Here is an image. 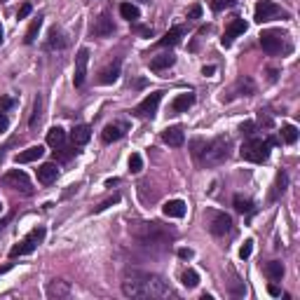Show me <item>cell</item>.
Segmentation results:
<instances>
[{"label":"cell","mask_w":300,"mask_h":300,"mask_svg":"<svg viewBox=\"0 0 300 300\" xmlns=\"http://www.w3.org/2000/svg\"><path fill=\"white\" fill-rule=\"evenodd\" d=\"M251 253H253V239H247V242L242 244V249H239V258L247 260V258H251Z\"/></svg>","instance_id":"ab89813d"},{"label":"cell","mask_w":300,"mask_h":300,"mask_svg":"<svg viewBox=\"0 0 300 300\" xmlns=\"http://www.w3.org/2000/svg\"><path fill=\"white\" fill-rule=\"evenodd\" d=\"M141 169H143V157L139 152H132V155H129V171H132V174H139Z\"/></svg>","instance_id":"d590c367"},{"label":"cell","mask_w":300,"mask_h":300,"mask_svg":"<svg viewBox=\"0 0 300 300\" xmlns=\"http://www.w3.org/2000/svg\"><path fill=\"white\" fill-rule=\"evenodd\" d=\"M235 2H237V0H209V5H211L213 12H223V9L232 7Z\"/></svg>","instance_id":"8d00e7d4"},{"label":"cell","mask_w":300,"mask_h":300,"mask_svg":"<svg viewBox=\"0 0 300 300\" xmlns=\"http://www.w3.org/2000/svg\"><path fill=\"white\" fill-rule=\"evenodd\" d=\"M47 143L52 146V148H59L66 143V132H63L61 127H52L50 132H47Z\"/></svg>","instance_id":"4316f807"},{"label":"cell","mask_w":300,"mask_h":300,"mask_svg":"<svg viewBox=\"0 0 300 300\" xmlns=\"http://www.w3.org/2000/svg\"><path fill=\"white\" fill-rule=\"evenodd\" d=\"M28 14H31V5H28V2H24V5L19 7V12H17V19H26Z\"/></svg>","instance_id":"f6af8a7d"},{"label":"cell","mask_w":300,"mask_h":300,"mask_svg":"<svg viewBox=\"0 0 300 300\" xmlns=\"http://www.w3.org/2000/svg\"><path fill=\"white\" fill-rule=\"evenodd\" d=\"M277 17H289V14H286L279 5H274L272 0H260V2L256 5V14H253V19H256L258 24L272 21V19H277Z\"/></svg>","instance_id":"ba28073f"},{"label":"cell","mask_w":300,"mask_h":300,"mask_svg":"<svg viewBox=\"0 0 300 300\" xmlns=\"http://www.w3.org/2000/svg\"><path fill=\"white\" fill-rule=\"evenodd\" d=\"M0 45H2V31H0Z\"/></svg>","instance_id":"f5cc1de1"},{"label":"cell","mask_w":300,"mask_h":300,"mask_svg":"<svg viewBox=\"0 0 300 300\" xmlns=\"http://www.w3.org/2000/svg\"><path fill=\"white\" fill-rule=\"evenodd\" d=\"M47 296L50 298H68L71 296V286H68V282H61V279H54V282L47 284Z\"/></svg>","instance_id":"ffe728a7"},{"label":"cell","mask_w":300,"mask_h":300,"mask_svg":"<svg viewBox=\"0 0 300 300\" xmlns=\"http://www.w3.org/2000/svg\"><path fill=\"white\" fill-rule=\"evenodd\" d=\"M0 213H2V204H0Z\"/></svg>","instance_id":"11a10c76"},{"label":"cell","mask_w":300,"mask_h":300,"mask_svg":"<svg viewBox=\"0 0 300 300\" xmlns=\"http://www.w3.org/2000/svg\"><path fill=\"white\" fill-rule=\"evenodd\" d=\"M204 221H206V228L211 235L216 237H223L232 230V218H230L225 211H206L204 213Z\"/></svg>","instance_id":"8992f818"},{"label":"cell","mask_w":300,"mask_h":300,"mask_svg":"<svg viewBox=\"0 0 300 300\" xmlns=\"http://www.w3.org/2000/svg\"><path fill=\"white\" fill-rule=\"evenodd\" d=\"M162 94H164V92H152V94H148L139 106L134 108V115H136V117H143V120H152L155 113H157L159 101H162Z\"/></svg>","instance_id":"9c48e42d"},{"label":"cell","mask_w":300,"mask_h":300,"mask_svg":"<svg viewBox=\"0 0 300 300\" xmlns=\"http://www.w3.org/2000/svg\"><path fill=\"white\" fill-rule=\"evenodd\" d=\"M216 73V66H204L202 68V75H213Z\"/></svg>","instance_id":"681fc988"},{"label":"cell","mask_w":300,"mask_h":300,"mask_svg":"<svg viewBox=\"0 0 300 300\" xmlns=\"http://www.w3.org/2000/svg\"><path fill=\"white\" fill-rule=\"evenodd\" d=\"M230 148H232V141L228 136H216L209 143H204V148L197 159H200L202 167H218V164H223L230 157Z\"/></svg>","instance_id":"3957f363"},{"label":"cell","mask_w":300,"mask_h":300,"mask_svg":"<svg viewBox=\"0 0 300 300\" xmlns=\"http://www.w3.org/2000/svg\"><path fill=\"white\" fill-rule=\"evenodd\" d=\"M43 155H45V148H43V146H31V148L17 152L14 162H17V164H28V162H36V159H40Z\"/></svg>","instance_id":"d6986e66"},{"label":"cell","mask_w":300,"mask_h":300,"mask_svg":"<svg viewBox=\"0 0 300 300\" xmlns=\"http://www.w3.org/2000/svg\"><path fill=\"white\" fill-rule=\"evenodd\" d=\"M120 202V195H113V197H108V200H103V202L99 204V206H94V213H101V211H106L108 206H113V204Z\"/></svg>","instance_id":"74e56055"},{"label":"cell","mask_w":300,"mask_h":300,"mask_svg":"<svg viewBox=\"0 0 300 300\" xmlns=\"http://www.w3.org/2000/svg\"><path fill=\"white\" fill-rule=\"evenodd\" d=\"M247 21L244 19H232L230 21V26L225 28V33H223V38H221V45L223 47H230L232 45V40L237 36H242V33H247Z\"/></svg>","instance_id":"7c38bea8"},{"label":"cell","mask_w":300,"mask_h":300,"mask_svg":"<svg viewBox=\"0 0 300 300\" xmlns=\"http://www.w3.org/2000/svg\"><path fill=\"white\" fill-rule=\"evenodd\" d=\"M36 174H38V181H40L43 186H50V183H54L56 176H59V167H56L54 162H45V164H40V167L36 169Z\"/></svg>","instance_id":"4fadbf2b"},{"label":"cell","mask_w":300,"mask_h":300,"mask_svg":"<svg viewBox=\"0 0 300 300\" xmlns=\"http://www.w3.org/2000/svg\"><path fill=\"white\" fill-rule=\"evenodd\" d=\"M120 17L127 19V21H136V19L141 17V12H139V7L132 5V2H122V5H120Z\"/></svg>","instance_id":"83f0119b"},{"label":"cell","mask_w":300,"mask_h":300,"mask_svg":"<svg viewBox=\"0 0 300 300\" xmlns=\"http://www.w3.org/2000/svg\"><path fill=\"white\" fill-rule=\"evenodd\" d=\"M113 186H117V178H108V181H106V188H113Z\"/></svg>","instance_id":"f907efd6"},{"label":"cell","mask_w":300,"mask_h":300,"mask_svg":"<svg viewBox=\"0 0 300 300\" xmlns=\"http://www.w3.org/2000/svg\"><path fill=\"white\" fill-rule=\"evenodd\" d=\"M162 213L169 216V218H183L186 216V202L183 200H169L162 206Z\"/></svg>","instance_id":"44dd1931"},{"label":"cell","mask_w":300,"mask_h":300,"mask_svg":"<svg viewBox=\"0 0 300 300\" xmlns=\"http://www.w3.org/2000/svg\"><path fill=\"white\" fill-rule=\"evenodd\" d=\"M181 284H183L186 289H195V286L200 284V274L195 272V270H186V272L181 274Z\"/></svg>","instance_id":"1f68e13d"},{"label":"cell","mask_w":300,"mask_h":300,"mask_svg":"<svg viewBox=\"0 0 300 300\" xmlns=\"http://www.w3.org/2000/svg\"><path fill=\"white\" fill-rule=\"evenodd\" d=\"M253 92H256V85H253L251 80H249V78H239L237 85H235L232 92H230V97H223V101H225V99L230 101V99H235V97H251Z\"/></svg>","instance_id":"2e32d148"},{"label":"cell","mask_w":300,"mask_h":300,"mask_svg":"<svg viewBox=\"0 0 300 300\" xmlns=\"http://www.w3.org/2000/svg\"><path fill=\"white\" fill-rule=\"evenodd\" d=\"M282 141L293 146V143L298 141V127L296 124H284L282 127Z\"/></svg>","instance_id":"f546056e"},{"label":"cell","mask_w":300,"mask_h":300,"mask_svg":"<svg viewBox=\"0 0 300 300\" xmlns=\"http://www.w3.org/2000/svg\"><path fill=\"white\" fill-rule=\"evenodd\" d=\"M239 132H242V136H253L256 134V122H244L239 127Z\"/></svg>","instance_id":"60d3db41"},{"label":"cell","mask_w":300,"mask_h":300,"mask_svg":"<svg viewBox=\"0 0 300 300\" xmlns=\"http://www.w3.org/2000/svg\"><path fill=\"white\" fill-rule=\"evenodd\" d=\"M124 132H127L124 124H108L106 129H103V134H101V139H103V143H113L117 139H122Z\"/></svg>","instance_id":"cb8c5ba5"},{"label":"cell","mask_w":300,"mask_h":300,"mask_svg":"<svg viewBox=\"0 0 300 300\" xmlns=\"http://www.w3.org/2000/svg\"><path fill=\"white\" fill-rule=\"evenodd\" d=\"M75 152H78V150H75V146H73V148L59 146V148H54V159H61V162H66V159H71Z\"/></svg>","instance_id":"836d02e7"},{"label":"cell","mask_w":300,"mask_h":300,"mask_svg":"<svg viewBox=\"0 0 300 300\" xmlns=\"http://www.w3.org/2000/svg\"><path fill=\"white\" fill-rule=\"evenodd\" d=\"M56 47H63V40H61L59 28H52L50 31V40H47V50H56Z\"/></svg>","instance_id":"e575fe53"},{"label":"cell","mask_w":300,"mask_h":300,"mask_svg":"<svg viewBox=\"0 0 300 300\" xmlns=\"http://www.w3.org/2000/svg\"><path fill=\"white\" fill-rule=\"evenodd\" d=\"M260 47H263L265 52L267 54H279L282 52V47H284V33L282 31H263V33H260Z\"/></svg>","instance_id":"30bf717a"},{"label":"cell","mask_w":300,"mask_h":300,"mask_svg":"<svg viewBox=\"0 0 300 300\" xmlns=\"http://www.w3.org/2000/svg\"><path fill=\"white\" fill-rule=\"evenodd\" d=\"M235 211H239V213H251V211H253V202H251L249 197L235 195Z\"/></svg>","instance_id":"4dcf8cb0"},{"label":"cell","mask_w":300,"mask_h":300,"mask_svg":"<svg viewBox=\"0 0 300 300\" xmlns=\"http://www.w3.org/2000/svg\"><path fill=\"white\" fill-rule=\"evenodd\" d=\"M43 97H38L36 99V106H33V117H31V122H28V127L31 129H36L38 124H40V117H43Z\"/></svg>","instance_id":"d6a6232c"},{"label":"cell","mask_w":300,"mask_h":300,"mask_svg":"<svg viewBox=\"0 0 300 300\" xmlns=\"http://www.w3.org/2000/svg\"><path fill=\"white\" fill-rule=\"evenodd\" d=\"M9 267H12V265H2V267H0V274H5L9 270Z\"/></svg>","instance_id":"816d5d0a"},{"label":"cell","mask_w":300,"mask_h":300,"mask_svg":"<svg viewBox=\"0 0 300 300\" xmlns=\"http://www.w3.org/2000/svg\"><path fill=\"white\" fill-rule=\"evenodd\" d=\"M129 232H132V235L139 239L141 244H148V247L169 244V242H174V237H176V230L164 228L162 223H155V221L134 223L132 228H129Z\"/></svg>","instance_id":"7a4b0ae2"},{"label":"cell","mask_w":300,"mask_h":300,"mask_svg":"<svg viewBox=\"0 0 300 300\" xmlns=\"http://www.w3.org/2000/svg\"><path fill=\"white\" fill-rule=\"evenodd\" d=\"M87 63H89V50L82 47L75 56V75H73V85L75 87H82L85 85V78H87Z\"/></svg>","instance_id":"8fae6325"},{"label":"cell","mask_w":300,"mask_h":300,"mask_svg":"<svg viewBox=\"0 0 300 300\" xmlns=\"http://www.w3.org/2000/svg\"><path fill=\"white\" fill-rule=\"evenodd\" d=\"M9 129V117L5 113H0V134H5Z\"/></svg>","instance_id":"bcb514c9"},{"label":"cell","mask_w":300,"mask_h":300,"mask_svg":"<svg viewBox=\"0 0 300 300\" xmlns=\"http://www.w3.org/2000/svg\"><path fill=\"white\" fill-rule=\"evenodd\" d=\"M195 256L193 249H178V258H183V260H190Z\"/></svg>","instance_id":"7dc6e473"},{"label":"cell","mask_w":300,"mask_h":300,"mask_svg":"<svg viewBox=\"0 0 300 300\" xmlns=\"http://www.w3.org/2000/svg\"><path fill=\"white\" fill-rule=\"evenodd\" d=\"M183 36H186V28H183V26H174L167 36L157 40V47H174V45L181 43V38H183Z\"/></svg>","instance_id":"7402d4cb"},{"label":"cell","mask_w":300,"mask_h":300,"mask_svg":"<svg viewBox=\"0 0 300 300\" xmlns=\"http://www.w3.org/2000/svg\"><path fill=\"white\" fill-rule=\"evenodd\" d=\"M272 146H277V141L274 139H251L249 136V141L239 148V155H242V159H247V162H253V164H263V162H267V157H270V148Z\"/></svg>","instance_id":"277c9868"},{"label":"cell","mask_w":300,"mask_h":300,"mask_svg":"<svg viewBox=\"0 0 300 300\" xmlns=\"http://www.w3.org/2000/svg\"><path fill=\"white\" fill-rule=\"evenodd\" d=\"M92 33L99 36V38H108V36H113V33H115L113 19H110L108 12H103V14L97 19V24H94V28H92Z\"/></svg>","instance_id":"5bb4252c"},{"label":"cell","mask_w":300,"mask_h":300,"mask_svg":"<svg viewBox=\"0 0 300 300\" xmlns=\"http://www.w3.org/2000/svg\"><path fill=\"white\" fill-rule=\"evenodd\" d=\"M2 183L7 188H14L19 193L24 195H33V186H31V178L26 176V171H21V169H9L7 174L2 176Z\"/></svg>","instance_id":"52a82bcc"},{"label":"cell","mask_w":300,"mask_h":300,"mask_svg":"<svg viewBox=\"0 0 300 300\" xmlns=\"http://www.w3.org/2000/svg\"><path fill=\"white\" fill-rule=\"evenodd\" d=\"M134 31H136L139 36H143V38H152V36H155V31H152L150 26H134Z\"/></svg>","instance_id":"b9f144b4"},{"label":"cell","mask_w":300,"mask_h":300,"mask_svg":"<svg viewBox=\"0 0 300 300\" xmlns=\"http://www.w3.org/2000/svg\"><path fill=\"white\" fill-rule=\"evenodd\" d=\"M176 63V56L171 52H162V54H157V56H152L150 59V71H155V73H159V71H167V68H171Z\"/></svg>","instance_id":"e0dca14e"},{"label":"cell","mask_w":300,"mask_h":300,"mask_svg":"<svg viewBox=\"0 0 300 300\" xmlns=\"http://www.w3.org/2000/svg\"><path fill=\"white\" fill-rule=\"evenodd\" d=\"M117 78H120V61H115L113 66L103 68V71H101V78H99V82H101V85H113Z\"/></svg>","instance_id":"484cf974"},{"label":"cell","mask_w":300,"mask_h":300,"mask_svg":"<svg viewBox=\"0 0 300 300\" xmlns=\"http://www.w3.org/2000/svg\"><path fill=\"white\" fill-rule=\"evenodd\" d=\"M263 272L267 274V279H270V282H282V277H284V263H282V260H270V263H265Z\"/></svg>","instance_id":"603a6c76"},{"label":"cell","mask_w":300,"mask_h":300,"mask_svg":"<svg viewBox=\"0 0 300 300\" xmlns=\"http://www.w3.org/2000/svg\"><path fill=\"white\" fill-rule=\"evenodd\" d=\"M12 106H14V101L9 97H0V113H7Z\"/></svg>","instance_id":"7bdbcfd3"},{"label":"cell","mask_w":300,"mask_h":300,"mask_svg":"<svg viewBox=\"0 0 300 300\" xmlns=\"http://www.w3.org/2000/svg\"><path fill=\"white\" fill-rule=\"evenodd\" d=\"M202 17V5H193L188 9V19H200Z\"/></svg>","instance_id":"ee69618b"},{"label":"cell","mask_w":300,"mask_h":300,"mask_svg":"<svg viewBox=\"0 0 300 300\" xmlns=\"http://www.w3.org/2000/svg\"><path fill=\"white\" fill-rule=\"evenodd\" d=\"M284 190H286V174H284V171H279V174H277V186H274V195H272V197H279Z\"/></svg>","instance_id":"f35d334b"},{"label":"cell","mask_w":300,"mask_h":300,"mask_svg":"<svg viewBox=\"0 0 300 300\" xmlns=\"http://www.w3.org/2000/svg\"><path fill=\"white\" fill-rule=\"evenodd\" d=\"M267 293H270V296H282L279 286H274V284H270V286H267Z\"/></svg>","instance_id":"c3c4849f"},{"label":"cell","mask_w":300,"mask_h":300,"mask_svg":"<svg viewBox=\"0 0 300 300\" xmlns=\"http://www.w3.org/2000/svg\"><path fill=\"white\" fill-rule=\"evenodd\" d=\"M195 106V94L193 92H186V94H178L174 101H171V113H188V108Z\"/></svg>","instance_id":"ac0fdd59"},{"label":"cell","mask_w":300,"mask_h":300,"mask_svg":"<svg viewBox=\"0 0 300 300\" xmlns=\"http://www.w3.org/2000/svg\"><path fill=\"white\" fill-rule=\"evenodd\" d=\"M162 141L171 146V148H178V146H183L186 143V134L181 127H167L164 132H162Z\"/></svg>","instance_id":"9a60e30c"},{"label":"cell","mask_w":300,"mask_h":300,"mask_svg":"<svg viewBox=\"0 0 300 300\" xmlns=\"http://www.w3.org/2000/svg\"><path fill=\"white\" fill-rule=\"evenodd\" d=\"M71 139H73V146H85L92 139V129H89L87 124H78L71 132Z\"/></svg>","instance_id":"d4e9b609"},{"label":"cell","mask_w":300,"mask_h":300,"mask_svg":"<svg viewBox=\"0 0 300 300\" xmlns=\"http://www.w3.org/2000/svg\"><path fill=\"white\" fill-rule=\"evenodd\" d=\"M139 2H150V0H139Z\"/></svg>","instance_id":"db71d44e"},{"label":"cell","mask_w":300,"mask_h":300,"mask_svg":"<svg viewBox=\"0 0 300 300\" xmlns=\"http://www.w3.org/2000/svg\"><path fill=\"white\" fill-rule=\"evenodd\" d=\"M45 235H47V230H45L43 225L33 228L26 235V237L19 242V244H14V247L9 249V258H19V256H28V253H33V251H36V249L43 244Z\"/></svg>","instance_id":"5b68a950"},{"label":"cell","mask_w":300,"mask_h":300,"mask_svg":"<svg viewBox=\"0 0 300 300\" xmlns=\"http://www.w3.org/2000/svg\"><path fill=\"white\" fill-rule=\"evenodd\" d=\"M40 26H43V17H36L33 21H31V26H28L26 38H24V43H26V45H33V43H36L38 33H40Z\"/></svg>","instance_id":"f1b7e54d"},{"label":"cell","mask_w":300,"mask_h":300,"mask_svg":"<svg viewBox=\"0 0 300 300\" xmlns=\"http://www.w3.org/2000/svg\"><path fill=\"white\" fill-rule=\"evenodd\" d=\"M122 293L127 298H162V296H169L171 291H169V284L157 274L132 270L124 277Z\"/></svg>","instance_id":"6da1fadb"}]
</instances>
